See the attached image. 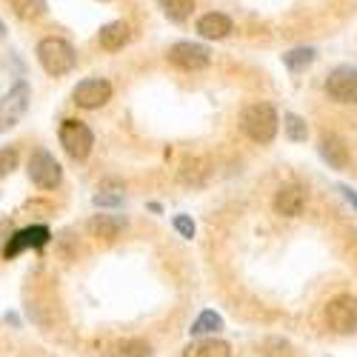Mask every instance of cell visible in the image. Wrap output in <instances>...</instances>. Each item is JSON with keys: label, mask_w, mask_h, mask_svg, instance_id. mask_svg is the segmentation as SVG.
Here are the masks:
<instances>
[{"label": "cell", "mask_w": 357, "mask_h": 357, "mask_svg": "<svg viewBox=\"0 0 357 357\" xmlns=\"http://www.w3.org/2000/svg\"><path fill=\"white\" fill-rule=\"evenodd\" d=\"M61 146L66 149V155L75 160H83L95 146V135L86 123L80 121H63L61 123Z\"/></svg>", "instance_id": "obj_4"}, {"label": "cell", "mask_w": 357, "mask_h": 357, "mask_svg": "<svg viewBox=\"0 0 357 357\" xmlns=\"http://www.w3.org/2000/svg\"><path fill=\"white\" fill-rule=\"evenodd\" d=\"M206 174H209V169H206V160L203 158H189L181 169V181L183 183H192V186H200L206 181Z\"/></svg>", "instance_id": "obj_18"}, {"label": "cell", "mask_w": 357, "mask_h": 357, "mask_svg": "<svg viewBox=\"0 0 357 357\" xmlns=\"http://www.w3.org/2000/svg\"><path fill=\"white\" fill-rule=\"evenodd\" d=\"M0 35H3V23H0Z\"/></svg>", "instance_id": "obj_29"}, {"label": "cell", "mask_w": 357, "mask_h": 357, "mask_svg": "<svg viewBox=\"0 0 357 357\" xmlns=\"http://www.w3.org/2000/svg\"><path fill=\"white\" fill-rule=\"evenodd\" d=\"M26 109H29V86L17 83L12 92L3 98V103H0V129L15 126L20 117L26 114Z\"/></svg>", "instance_id": "obj_9"}, {"label": "cell", "mask_w": 357, "mask_h": 357, "mask_svg": "<svg viewBox=\"0 0 357 357\" xmlns=\"http://www.w3.org/2000/svg\"><path fill=\"white\" fill-rule=\"evenodd\" d=\"M306 206V192L297 186V183H289V186H280L278 195H275V212L283 215V218H297L303 212Z\"/></svg>", "instance_id": "obj_11"}, {"label": "cell", "mask_w": 357, "mask_h": 357, "mask_svg": "<svg viewBox=\"0 0 357 357\" xmlns=\"http://www.w3.org/2000/svg\"><path fill=\"white\" fill-rule=\"evenodd\" d=\"M123 226H126V220L114 218V215H95L89 220V231H92V237H100V241H114V237L123 231Z\"/></svg>", "instance_id": "obj_15"}, {"label": "cell", "mask_w": 357, "mask_h": 357, "mask_svg": "<svg viewBox=\"0 0 357 357\" xmlns=\"http://www.w3.org/2000/svg\"><path fill=\"white\" fill-rule=\"evenodd\" d=\"M337 192H340V195H343V197H346V200L354 206V209H357V192H354L351 186H343V183H340V186H337Z\"/></svg>", "instance_id": "obj_28"}, {"label": "cell", "mask_w": 357, "mask_h": 357, "mask_svg": "<svg viewBox=\"0 0 357 357\" xmlns=\"http://www.w3.org/2000/svg\"><path fill=\"white\" fill-rule=\"evenodd\" d=\"M160 3V9H163V15L169 17V20H186L192 12H195V0H158Z\"/></svg>", "instance_id": "obj_19"}, {"label": "cell", "mask_w": 357, "mask_h": 357, "mask_svg": "<svg viewBox=\"0 0 357 357\" xmlns=\"http://www.w3.org/2000/svg\"><path fill=\"white\" fill-rule=\"evenodd\" d=\"M46 241H49V229H46V226H29V229H20V231H15V234L9 237L3 255H6V260H9V257H17L23 249H38V246H43Z\"/></svg>", "instance_id": "obj_10"}, {"label": "cell", "mask_w": 357, "mask_h": 357, "mask_svg": "<svg viewBox=\"0 0 357 357\" xmlns=\"http://www.w3.org/2000/svg\"><path fill=\"white\" fill-rule=\"evenodd\" d=\"M197 32L203 38H209V40H220V38H226L231 32V20L226 15H220V12H209V15H203L197 20Z\"/></svg>", "instance_id": "obj_13"}, {"label": "cell", "mask_w": 357, "mask_h": 357, "mask_svg": "<svg viewBox=\"0 0 357 357\" xmlns=\"http://www.w3.org/2000/svg\"><path fill=\"white\" fill-rule=\"evenodd\" d=\"M183 357H229V346L223 340H200V343H192Z\"/></svg>", "instance_id": "obj_16"}, {"label": "cell", "mask_w": 357, "mask_h": 357, "mask_svg": "<svg viewBox=\"0 0 357 357\" xmlns=\"http://www.w3.org/2000/svg\"><path fill=\"white\" fill-rule=\"evenodd\" d=\"M109 98H112V83L103 77H89L75 89V103L80 109H100L103 103H109Z\"/></svg>", "instance_id": "obj_8"}, {"label": "cell", "mask_w": 357, "mask_h": 357, "mask_svg": "<svg viewBox=\"0 0 357 357\" xmlns=\"http://www.w3.org/2000/svg\"><path fill=\"white\" fill-rule=\"evenodd\" d=\"M169 61L177 66V69H186V72H197V69H206L209 66V49L200 46V43H174L169 49Z\"/></svg>", "instance_id": "obj_7"}, {"label": "cell", "mask_w": 357, "mask_h": 357, "mask_svg": "<svg viewBox=\"0 0 357 357\" xmlns=\"http://www.w3.org/2000/svg\"><path fill=\"white\" fill-rule=\"evenodd\" d=\"M283 129H286V137L294 140V143L306 140V135H309L303 117H297V114H286V117H283Z\"/></svg>", "instance_id": "obj_23"}, {"label": "cell", "mask_w": 357, "mask_h": 357, "mask_svg": "<svg viewBox=\"0 0 357 357\" xmlns=\"http://www.w3.org/2000/svg\"><path fill=\"white\" fill-rule=\"evenodd\" d=\"M320 155L332 169H346L349 166V146L337 135H326L320 140Z\"/></svg>", "instance_id": "obj_12"}, {"label": "cell", "mask_w": 357, "mask_h": 357, "mask_svg": "<svg viewBox=\"0 0 357 357\" xmlns=\"http://www.w3.org/2000/svg\"><path fill=\"white\" fill-rule=\"evenodd\" d=\"M9 3H12L15 15L23 20H35L46 12V0H9Z\"/></svg>", "instance_id": "obj_20"}, {"label": "cell", "mask_w": 357, "mask_h": 357, "mask_svg": "<svg viewBox=\"0 0 357 357\" xmlns=\"http://www.w3.org/2000/svg\"><path fill=\"white\" fill-rule=\"evenodd\" d=\"M326 323L337 335H349L357 329V297L351 294H337L335 301L326 306Z\"/></svg>", "instance_id": "obj_3"}, {"label": "cell", "mask_w": 357, "mask_h": 357, "mask_svg": "<svg viewBox=\"0 0 357 357\" xmlns=\"http://www.w3.org/2000/svg\"><path fill=\"white\" fill-rule=\"evenodd\" d=\"M29 177H32V183H38L40 189H54L61 183V163L49 152L38 149V152L29 158Z\"/></svg>", "instance_id": "obj_5"}, {"label": "cell", "mask_w": 357, "mask_h": 357, "mask_svg": "<svg viewBox=\"0 0 357 357\" xmlns=\"http://www.w3.org/2000/svg\"><path fill=\"white\" fill-rule=\"evenodd\" d=\"M92 203H95V206H112V209H114V206L123 203V195H121V192H98V195L92 197Z\"/></svg>", "instance_id": "obj_26"}, {"label": "cell", "mask_w": 357, "mask_h": 357, "mask_svg": "<svg viewBox=\"0 0 357 357\" xmlns=\"http://www.w3.org/2000/svg\"><path fill=\"white\" fill-rule=\"evenodd\" d=\"M241 126L255 143H269L278 135V114H275V109L269 103H252L243 112Z\"/></svg>", "instance_id": "obj_2"}, {"label": "cell", "mask_w": 357, "mask_h": 357, "mask_svg": "<svg viewBox=\"0 0 357 357\" xmlns=\"http://www.w3.org/2000/svg\"><path fill=\"white\" fill-rule=\"evenodd\" d=\"M114 357H152V349L146 340H123L114 349Z\"/></svg>", "instance_id": "obj_22"}, {"label": "cell", "mask_w": 357, "mask_h": 357, "mask_svg": "<svg viewBox=\"0 0 357 357\" xmlns=\"http://www.w3.org/2000/svg\"><path fill=\"white\" fill-rule=\"evenodd\" d=\"M263 357H289V346L283 340H269V343H266Z\"/></svg>", "instance_id": "obj_27"}, {"label": "cell", "mask_w": 357, "mask_h": 357, "mask_svg": "<svg viewBox=\"0 0 357 357\" xmlns=\"http://www.w3.org/2000/svg\"><path fill=\"white\" fill-rule=\"evenodd\" d=\"M38 61L49 75H66L75 69L77 54L72 49V43H66L63 38H43L38 43Z\"/></svg>", "instance_id": "obj_1"}, {"label": "cell", "mask_w": 357, "mask_h": 357, "mask_svg": "<svg viewBox=\"0 0 357 357\" xmlns=\"http://www.w3.org/2000/svg\"><path fill=\"white\" fill-rule=\"evenodd\" d=\"M172 223H174V231L181 234V237H186V241H192V237H195V223H192V218L177 215Z\"/></svg>", "instance_id": "obj_25"}, {"label": "cell", "mask_w": 357, "mask_h": 357, "mask_svg": "<svg viewBox=\"0 0 357 357\" xmlns=\"http://www.w3.org/2000/svg\"><path fill=\"white\" fill-rule=\"evenodd\" d=\"M312 61H314V49H291L289 54H283V63H286L291 72L306 69Z\"/></svg>", "instance_id": "obj_21"}, {"label": "cell", "mask_w": 357, "mask_h": 357, "mask_svg": "<svg viewBox=\"0 0 357 357\" xmlns=\"http://www.w3.org/2000/svg\"><path fill=\"white\" fill-rule=\"evenodd\" d=\"M129 26L123 23V20H114V23H109V26H103L100 29V35H98V40H100V46L103 49H109V52H117V49H123L126 43H129Z\"/></svg>", "instance_id": "obj_14"}, {"label": "cell", "mask_w": 357, "mask_h": 357, "mask_svg": "<svg viewBox=\"0 0 357 357\" xmlns=\"http://www.w3.org/2000/svg\"><path fill=\"white\" fill-rule=\"evenodd\" d=\"M326 92L335 103H357V69L340 66L326 80Z\"/></svg>", "instance_id": "obj_6"}, {"label": "cell", "mask_w": 357, "mask_h": 357, "mask_svg": "<svg viewBox=\"0 0 357 357\" xmlns=\"http://www.w3.org/2000/svg\"><path fill=\"white\" fill-rule=\"evenodd\" d=\"M15 166H17V149L15 146L0 149V177H6Z\"/></svg>", "instance_id": "obj_24"}, {"label": "cell", "mask_w": 357, "mask_h": 357, "mask_svg": "<svg viewBox=\"0 0 357 357\" xmlns=\"http://www.w3.org/2000/svg\"><path fill=\"white\" fill-rule=\"evenodd\" d=\"M220 329H223V317L218 312H212V309H206V312L197 314V320L192 323L189 332L195 337H200V335H212V332H220Z\"/></svg>", "instance_id": "obj_17"}]
</instances>
